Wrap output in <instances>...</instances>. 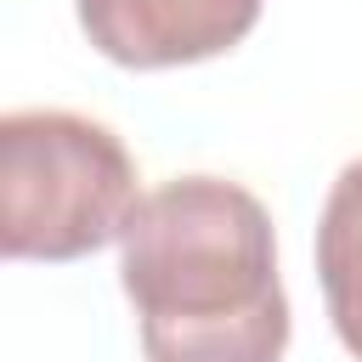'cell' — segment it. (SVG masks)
Masks as SVG:
<instances>
[{"instance_id": "4", "label": "cell", "mask_w": 362, "mask_h": 362, "mask_svg": "<svg viewBox=\"0 0 362 362\" xmlns=\"http://www.w3.org/2000/svg\"><path fill=\"white\" fill-rule=\"evenodd\" d=\"M317 283L339 345L362 362V158H351L317 221Z\"/></svg>"}, {"instance_id": "2", "label": "cell", "mask_w": 362, "mask_h": 362, "mask_svg": "<svg viewBox=\"0 0 362 362\" xmlns=\"http://www.w3.org/2000/svg\"><path fill=\"white\" fill-rule=\"evenodd\" d=\"M124 141L68 107H17L0 119V255L79 260L119 243L141 209Z\"/></svg>"}, {"instance_id": "1", "label": "cell", "mask_w": 362, "mask_h": 362, "mask_svg": "<svg viewBox=\"0 0 362 362\" xmlns=\"http://www.w3.org/2000/svg\"><path fill=\"white\" fill-rule=\"evenodd\" d=\"M147 362H283L288 294L266 204L226 175H175L119 238Z\"/></svg>"}, {"instance_id": "3", "label": "cell", "mask_w": 362, "mask_h": 362, "mask_svg": "<svg viewBox=\"0 0 362 362\" xmlns=\"http://www.w3.org/2000/svg\"><path fill=\"white\" fill-rule=\"evenodd\" d=\"M85 40L119 68H187L232 51L266 0H74Z\"/></svg>"}]
</instances>
